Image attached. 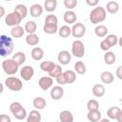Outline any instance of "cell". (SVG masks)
<instances>
[{"label": "cell", "mask_w": 122, "mask_h": 122, "mask_svg": "<svg viewBox=\"0 0 122 122\" xmlns=\"http://www.w3.org/2000/svg\"><path fill=\"white\" fill-rule=\"evenodd\" d=\"M77 0H64V6L68 9V10H72L77 6Z\"/></svg>", "instance_id": "60d3db41"}, {"label": "cell", "mask_w": 122, "mask_h": 122, "mask_svg": "<svg viewBox=\"0 0 122 122\" xmlns=\"http://www.w3.org/2000/svg\"><path fill=\"white\" fill-rule=\"evenodd\" d=\"M24 33H25V29L21 26L13 27L10 30V35L13 38H20L24 35Z\"/></svg>", "instance_id": "d4e9b609"}, {"label": "cell", "mask_w": 122, "mask_h": 122, "mask_svg": "<svg viewBox=\"0 0 122 122\" xmlns=\"http://www.w3.org/2000/svg\"><path fill=\"white\" fill-rule=\"evenodd\" d=\"M92 92V94L94 96L102 97V96H104V94L106 92V89L102 84H95V85H93Z\"/></svg>", "instance_id": "2e32d148"}, {"label": "cell", "mask_w": 122, "mask_h": 122, "mask_svg": "<svg viewBox=\"0 0 122 122\" xmlns=\"http://www.w3.org/2000/svg\"><path fill=\"white\" fill-rule=\"evenodd\" d=\"M86 3L91 7H97L98 0H86Z\"/></svg>", "instance_id": "7dc6e473"}, {"label": "cell", "mask_w": 122, "mask_h": 122, "mask_svg": "<svg viewBox=\"0 0 122 122\" xmlns=\"http://www.w3.org/2000/svg\"><path fill=\"white\" fill-rule=\"evenodd\" d=\"M105 39L108 41V43H109L112 47L115 46V45L118 43V37H117L115 34H109V35L106 36Z\"/></svg>", "instance_id": "b9f144b4"}, {"label": "cell", "mask_w": 122, "mask_h": 122, "mask_svg": "<svg viewBox=\"0 0 122 122\" xmlns=\"http://www.w3.org/2000/svg\"><path fill=\"white\" fill-rule=\"evenodd\" d=\"M13 11H15L22 19H24V18L27 16V14H28V9H27V7H26L25 5H23V4H18V5H16Z\"/></svg>", "instance_id": "603a6c76"}, {"label": "cell", "mask_w": 122, "mask_h": 122, "mask_svg": "<svg viewBox=\"0 0 122 122\" xmlns=\"http://www.w3.org/2000/svg\"><path fill=\"white\" fill-rule=\"evenodd\" d=\"M63 72H64V71H63L61 66H60V65H55V67L49 72V75H50L51 78H57V77L60 76Z\"/></svg>", "instance_id": "d590c367"}, {"label": "cell", "mask_w": 122, "mask_h": 122, "mask_svg": "<svg viewBox=\"0 0 122 122\" xmlns=\"http://www.w3.org/2000/svg\"><path fill=\"white\" fill-rule=\"evenodd\" d=\"M58 34L62 38H67L71 34V28H70L68 25H64L58 30Z\"/></svg>", "instance_id": "d6a6232c"}, {"label": "cell", "mask_w": 122, "mask_h": 122, "mask_svg": "<svg viewBox=\"0 0 122 122\" xmlns=\"http://www.w3.org/2000/svg\"><path fill=\"white\" fill-rule=\"evenodd\" d=\"M58 27L57 25H45L43 27V30L45 33L47 34H54L56 32H58Z\"/></svg>", "instance_id": "e575fe53"}, {"label": "cell", "mask_w": 122, "mask_h": 122, "mask_svg": "<svg viewBox=\"0 0 122 122\" xmlns=\"http://www.w3.org/2000/svg\"><path fill=\"white\" fill-rule=\"evenodd\" d=\"M86 33V27L84 24L78 22L72 25L71 27V35L74 38H80L84 36Z\"/></svg>", "instance_id": "52a82bcc"}, {"label": "cell", "mask_w": 122, "mask_h": 122, "mask_svg": "<svg viewBox=\"0 0 122 122\" xmlns=\"http://www.w3.org/2000/svg\"><path fill=\"white\" fill-rule=\"evenodd\" d=\"M19 66L12 59H5L2 62V69L8 75H13L17 72Z\"/></svg>", "instance_id": "277c9868"}, {"label": "cell", "mask_w": 122, "mask_h": 122, "mask_svg": "<svg viewBox=\"0 0 122 122\" xmlns=\"http://www.w3.org/2000/svg\"><path fill=\"white\" fill-rule=\"evenodd\" d=\"M0 122H11V119L7 114H1L0 115Z\"/></svg>", "instance_id": "f6af8a7d"}, {"label": "cell", "mask_w": 122, "mask_h": 122, "mask_svg": "<svg viewBox=\"0 0 122 122\" xmlns=\"http://www.w3.org/2000/svg\"><path fill=\"white\" fill-rule=\"evenodd\" d=\"M106 10L112 14L116 13L119 10V4L116 1H109L106 4Z\"/></svg>", "instance_id": "44dd1931"}, {"label": "cell", "mask_w": 122, "mask_h": 122, "mask_svg": "<svg viewBox=\"0 0 122 122\" xmlns=\"http://www.w3.org/2000/svg\"><path fill=\"white\" fill-rule=\"evenodd\" d=\"M99 47H100V49H101L102 51H109V50L112 48V46L108 43V41H107L106 39H104V40H102V41L100 42Z\"/></svg>", "instance_id": "7bdbcfd3"}, {"label": "cell", "mask_w": 122, "mask_h": 122, "mask_svg": "<svg viewBox=\"0 0 122 122\" xmlns=\"http://www.w3.org/2000/svg\"><path fill=\"white\" fill-rule=\"evenodd\" d=\"M52 83H53V80L51 76H42L38 81V85L43 91L49 90L52 86Z\"/></svg>", "instance_id": "8fae6325"}, {"label": "cell", "mask_w": 122, "mask_h": 122, "mask_svg": "<svg viewBox=\"0 0 122 122\" xmlns=\"http://www.w3.org/2000/svg\"><path fill=\"white\" fill-rule=\"evenodd\" d=\"M30 55H31V58L35 61H39L41 60L43 57H44V51L42 48L40 47H34L32 50H31V52H30Z\"/></svg>", "instance_id": "9a60e30c"}, {"label": "cell", "mask_w": 122, "mask_h": 122, "mask_svg": "<svg viewBox=\"0 0 122 122\" xmlns=\"http://www.w3.org/2000/svg\"><path fill=\"white\" fill-rule=\"evenodd\" d=\"M30 13L32 17L37 18L42 15L43 13V7L40 4H33L30 8Z\"/></svg>", "instance_id": "7c38bea8"}, {"label": "cell", "mask_w": 122, "mask_h": 122, "mask_svg": "<svg viewBox=\"0 0 122 122\" xmlns=\"http://www.w3.org/2000/svg\"><path fill=\"white\" fill-rule=\"evenodd\" d=\"M5 85L10 89V91L13 92H19L23 88V83L21 79L14 77V76H9L5 79Z\"/></svg>", "instance_id": "3957f363"}, {"label": "cell", "mask_w": 122, "mask_h": 122, "mask_svg": "<svg viewBox=\"0 0 122 122\" xmlns=\"http://www.w3.org/2000/svg\"><path fill=\"white\" fill-rule=\"evenodd\" d=\"M23 19L15 12V11H12L10 13H8L5 17V23L7 26H10V27H16V26H19V24L21 23Z\"/></svg>", "instance_id": "8992f818"}, {"label": "cell", "mask_w": 122, "mask_h": 122, "mask_svg": "<svg viewBox=\"0 0 122 122\" xmlns=\"http://www.w3.org/2000/svg\"><path fill=\"white\" fill-rule=\"evenodd\" d=\"M120 112H121V109L119 107H116V106L111 107L107 111V116L110 119H116V117H117V115L119 114Z\"/></svg>", "instance_id": "83f0119b"}, {"label": "cell", "mask_w": 122, "mask_h": 122, "mask_svg": "<svg viewBox=\"0 0 122 122\" xmlns=\"http://www.w3.org/2000/svg\"><path fill=\"white\" fill-rule=\"evenodd\" d=\"M33 74H34V70H33V68L31 66H29V65L23 66V68L20 71V76L25 81L30 80L32 78Z\"/></svg>", "instance_id": "ba28073f"}, {"label": "cell", "mask_w": 122, "mask_h": 122, "mask_svg": "<svg viewBox=\"0 0 122 122\" xmlns=\"http://www.w3.org/2000/svg\"><path fill=\"white\" fill-rule=\"evenodd\" d=\"M57 60L61 65H68L71 60V54L68 51L63 50V51H59V53L57 55Z\"/></svg>", "instance_id": "9c48e42d"}, {"label": "cell", "mask_w": 122, "mask_h": 122, "mask_svg": "<svg viewBox=\"0 0 122 122\" xmlns=\"http://www.w3.org/2000/svg\"><path fill=\"white\" fill-rule=\"evenodd\" d=\"M25 31L28 32V34H30V33H35L36 30H37V25L34 21H28L26 24H25Z\"/></svg>", "instance_id": "f546056e"}, {"label": "cell", "mask_w": 122, "mask_h": 122, "mask_svg": "<svg viewBox=\"0 0 122 122\" xmlns=\"http://www.w3.org/2000/svg\"><path fill=\"white\" fill-rule=\"evenodd\" d=\"M87 109L89 112L91 111H97L99 109V103L95 99H91L87 102Z\"/></svg>", "instance_id": "8d00e7d4"}, {"label": "cell", "mask_w": 122, "mask_h": 122, "mask_svg": "<svg viewBox=\"0 0 122 122\" xmlns=\"http://www.w3.org/2000/svg\"><path fill=\"white\" fill-rule=\"evenodd\" d=\"M71 53L77 58H82L85 54V46L81 40H74L71 44Z\"/></svg>", "instance_id": "5b68a950"}, {"label": "cell", "mask_w": 122, "mask_h": 122, "mask_svg": "<svg viewBox=\"0 0 122 122\" xmlns=\"http://www.w3.org/2000/svg\"><path fill=\"white\" fill-rule=\"evenodd\" d=\"M50 95H51V99H53V100H59L64 95V90H63V88L60 85L54 86V87L51 88V92H50Z\"/></svg>", "instance_id": "30bf717a"}, {"label": "cell", "mask_w": 122, "mask_h": 122, "mask_svg": "<svg viewBox=\"0 0 122 122\" xmlns=\"http://www.w3.org/2000/svg\"><path fill=\"white\" fill-rule=\"evenodd\" d=\"M18 66H21L23 65V63L26 61V54L23 52V51H17L15 52L13 55H12V58H11Z\"/></svg>", "instance_id": "7402d4cb"}, {"label": "cell", "mask_w": 122, "mask_h": 122, "mask_svg": "<svg viewBox=\"0 0 122 122\" xmlns=\"http://www.w3.org/2000/svg\"><path fill=\"white\" fill-rule=\"evenodd\" d=\"M113 79H114L113 73H112L111 71H103L100 74V80L104 84H111V83L113 82Z\"/></svg>", "instance_id": "ac0fdd59"}, {"label": "cell", "mask_w": 122, "mask_h": 122, "mask_svg": "<svg viewBox=\"0 0 122 122\" xmlns=\"http://www.w3.org/2000/svg\"><path fill=\"white\" fill-rule=\"evenodd\" d=\"M63 74L65 76L67 84H72L73 82H75V80H76V73H75V71H73L71 70H68V71H65L63 72Z\"/></svg>", "instance_id": "484cf974"}, {"label": "cell", "mask_w": 122, "mask_h": 122, "mask_svg": "<svg viewBox=\"0 0 122 122\" xmlns=\"http://www.w3.org/2000/svg\"><path fill=\"white\" fill-rule=\"evenodd\" d=\"M87 118L90 122H99L101 120V112L99 110L88 112Z\"/></svg>", "instance_id": "ffe728a7"}, {"label": "cell", "mask_w": 122, "mask_h": 122, "mask_svg": "<svg viewBox=\"0 0 122 122\" xmlns=\"http://www.w3.org/2000/svg\"><path fill=\"white\" fill-rule=\"evenodd\" d=\"M59 120L60 122H73V114L70 111L64 110L59 113Z\"/></svg>", "instance_id": "e0dca14e"}, {"label": "cell", "mask_w": 122, "mask_h": 122, "mask_svg": "<svg viewBox=\"0 0 122 122\" xmlns=\"http://www.w3.org/2000/svg\"><path fill=\"white\" fill-rule=\"evenodd\" d=\"M115 120H117V122H122V110H121V112H119V114L117 115V117H116Z\"/></svg>", "instance_id": "c3c4849f"}, {"label": "cell", "mask_w": 122, "mask_h": 122, "mask_svg": "<svg viewBox=\"0 0 122 122\" xmlns=\"http://www.w3.org/2000/svg\"><path fill=\"white\" fill-rule=\"evenodd\" d=\"M56 7H57V1L56 0H46L44 3V9L49 12L54 11Z\"/></svg>", "instance_id": "1f68e13d"}, {"label": "cell", "mask_w": 122, "mask_h": 122, "mask_svg": "<svg viewBox=\"0 0 122 122\" xmlns=\"http://www.w3.org/2000/svg\"><path fill=\"white\" fill-rule=\"evenodd\" d=\"M13 116H14L17 120H23V119H25L26 117H28V113H27L26 109H25V108H22L20 111H18L16 113H14Z\"/></svg>", "instance_id": "ab89813d"}, {"label": "cell", "mask_w": 122, "mask_h": 122, "mask_svg": "<svg viewBox=\"0 0 122 122\" xmlns=\"http://www.w3.org/2000/svg\"><path fill=\"white\" fill-rule=\"evenodd\" d=\"M13 50V41L8 35L2 34L0 36V54L1 56L5 57L11 53Z\"/></svg>", "instance_id": "6da1fadb"}, {"label": "cell", "mask_w": 122, "mask_h": 122, "mask_svg": "<svg viewBox=\"0 0 122 122\" xmlns=\"http://www.w3.org/2000/svg\"><path fill=\"white\" fill-rule=\"evenodd\" d=\"M58 19L54 14H49L45 18V25H57Z\"/></svg>", "instance_id": "74e56055"}, {"label": "cell", "mask_w": 122, "mask_h": 122, "mask_svg": "<svg viewBox=\"0 0 122 122\" xmlns=\"http://www.w3.org/2000/svg\"><path fill=\"white\" fill-rule=\"evenodd\" d=\"M26 40V43L30 46H36L38 43H39V36L35 33H30V34H28L25 38Z\"/></svg>", "instance_id": "4316f807"}, {"label": "cell", "mask_w": 122, "mask_h": 122, "mask_svg": "<svg viewBox=\"0 0 122 122\" xmlns=\"http://www.w3.org/2000/svg\"><path fill=\"white\" fill-rule=\"evenodd\" d=\"M109 30L105 25H97L94 29V33L97 37H105L107 36Z\"/></svg>", "instance_id": "cb8c5ba5"}, {"label": "cell", "mask_w": 122, "mask_h": 122, "mask_svg": "<svg viewBox=\"0 0 122 122\" xmlns=\"http://www.w3.org/2000/svg\"><path fill=\"white\" fill-rule=\"evenodd\" d=\"M63 19L67 24H75L77 16L73 10H67L63 15Z\"/></svg>", "instance_id": "4fadbf2b"}, {"label": "cell", "mask_w": 122, "mask_h": 122, "mask_svg": "<svg viewBox=\"0 0 122 122\" xmlns=\"http://www.w3.org/2000/svg\"><path fill=\"white\" fill-rule=\"evenodd\" d=\"M104 62L107 64V65H112L114 64L115 60H116V56L114 54V52L112 51H106V53L104 54Z\"/></svg>", "instance_id": "f1b7e54d"}, {"label": "cell", "mask_w": 122, "mask_h": 122, "mask_svg": "<svg viewBox=\"0 0 122 122\" xmlns=\"http://www.w3.org/2000/svg\"><path fill=\"white\" fill-rule=\"evenodd\" d=\"M106 17H107L106 9L103 8V7H101V6L95 7L90 12V21L92 24H94V25L103 22L106 19Z\"/></svg>", "instance_id": "7a4b0ae2"}, {"label": "cell", "mask_w": 122, "mask_h": 122, "mask_svg": "<svg viewBox=\"0 0 122 122\" xmlns=\"http://www.w3.org/2000/svg\"><path fill=\"white\" fill-rule=\"evenodd\" d=\"M0 10H1V13H0V17L4 16V13H5V10H4V7H0Z\"/></svg>", "instance_id": "681fc988"}, {"label": "cell", "mask_w": 122, "mask_h": 122, "mask_svg": "<svg viewBox=\"0 0 122 122\" xmlns=\"http://www.w3.org/2000/svg\"><path fill=\"white\" fill-rule=\"evenodd\" d=\"M118 44H119V46L122 48V36H121L120 38H118Z\"/></svg>", "instance_id": "f907efd6"}, {"label": "cell", "mask_w": 122, "mask_h": 122, "mask_svg": "<svg viewBox=\"0 0 122 122\" xmlns=\"http://www.w3.org/2000/svg\"><path fill=\"white\" fill-rule=\"evenodd\" d=\"M99 122H111L109 119H107V118H103V119H101Z\"/></svg>", "instance_id": "816d5d0a"}, {"label": "cell", "mask_w": 122, "mask_h": 122, "mask_svg": "<svg viewBox=\"0 0 122 122\" xmlns=\"http://www.w3.org/2000/svg\"><path fill=\"white\" fill-rule=\"evenodd\" d=\"M115 75L117 76L118 79L122 80V65L119 66V67L116 69V71H115Z\"/></svg>", "instance_id": "bcb514c9"}, {"label": "cell", "mask_w": 122, "mask_h": 122, "mask_svg": "<svg viewBox=\"0 0 122 122\" xmlns=\"http://www.w3.org/2000/svg\"><path fill=\"white\" fill-rule=\"evenodd\" d=\"M55 65L56 64H54L51 61H43V62L40 63V69H41V71L49 73L55 67Z\"/></svg>", "instance_id": "4dcf8cb0"}, {"label": "cell", "mask_w": 122, "mask_h": 122, "mask_svg": "<svg viewBox=\"0 0 122 122\" xmlns=\"http://www.w3.org/2000/svg\"><path fill=\"white\" fill-rule=\"evenodd\" d=\"M41 113L38 110H32L30 112L27 117V122H41Z\"/></svg>", "instance_id": "5bb4252c"}, {"label": "cell", "mask_w": 122, "mask_h": 122, "mask_svg": "<svg viewBox=\"0 0 122 122\" xmlns=\"http://www.w3.org/2000/svg\"><path fill=\"white\" fill-rule=\"evenodd\" d=\"M56 79V82L60 85V86H62V85H65V84H67V82H66V79H65V76H64V74L62 73L60 76H58L57 78H55Z\"/></svg>", "instance_id": "ee69618b"}, {"label": "cell", "mask_w": 122, "mask_h": 122, "mask_svg": "<svg viewBox=\"0 0 122 122\" xmlns=\"http://www.w3.org/2000/svg\"><path fill=\"white\" fill-rule=\"evenodd\" d=\"M32 105H33V107L35 108V110H43L45 107H46V105H47V102H46V99L45 98H43V97H41V96H37V97H35L34 99H33V101H32Z\"/></svg>", "instance_id": "d6986e66"}, {"label": "cell", "mask_w": 122, "mask_h": 122, "mask_svg": "<svg viewBox=\"0 0 122 122\" xmlns=\"http://www.w3.org/2000/svg\"><path fill=\"white\" fill-rule=\"evenodd\" d=\"M74 71L78 74H84V73H86L87 69H86V65L84 64V62L83 61H76L75 64H74Z\"/></svg>", "instance_id": "836d02e7"}, {"label": "cell", "mask_w": 122, "mask_h": 122, "mask_svg": "<svg viewBox=\"0 0 122 122\" xmlns=\"http://www.w3.org/2000/svg\"><path fill=\"white\" fill-rule=\"evenodd\" d=\"M22 108H23V106L21 105V103L15 101V102H12V103L10 105V112L12 114H14V113H16L18 111H20Z\"/></svg>", "instance_id": "f35d334b"}]
</instances>
